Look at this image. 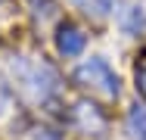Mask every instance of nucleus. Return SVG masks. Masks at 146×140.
<instances>
[{
  "label": "nucleus",
  "mask_w": 146,
  "mask_h": 140,
  "mask_svg": "<svg viewBox=\"0 0 146 140\" xmlns=\"http://www.w3.org/2000/svg\"><path fill=\"white\" fill-rule=\"evenodd\" d=\"M75 81L81 87H87V90H93V93H100L103 100H115L118 97V75L109 69V62L100 59V56H93V59L78 65Z\"/></svg>",
  "instance_id": "obj_2"
},
{
  "label": "nucleus",
  "mask_w": 146,
  "mask_h": 140,
  "mask_svg": "<svg viewBox=\"0 0 146 140\" xmlns=\"http://www.w3.org/2000/svg\"><path fill=\"white\" fill-rule=\"evenodd\" d=\"M137 87H140V93L146 97V69H140V72H137Z\"/></svg>",
  "instance_id": "obj_8"
},
{
  "label": "nucleus",
  "mask_w": 146,
  "mask_h": 140,
  "mask_svg": "<svg viewBox=\"0 0 146 140\" xmlns=\"http://www.w3.org/2000/svg\"><path fill=\"white\" fill-rule=\"evenodd\" d=\"M118 25H121V31H127V34H137L146 25V6L137 3V0H127L124 9H118Z\"/></svg>",
  "instance_id": "obj_4"
},
{
  "label": "nucleus",
  "mask_w": 146,
  "mask_h": 140,
  "mask_svg": "<svg viewBox=\"0 0 146 140\" xmlns=\"http://www.w3.org/2000/svg\"><path fill=\"white\" fill-rule=\"evenodd\" d=\"M81 13H87V16H93V19H103L109 9H112V0H72Z\"/></svg>",
  "instance_id": "obj_7"
},
{
  "label": "nucleus",
  "mask_w": 146,
  "mask_h": 140,
  "mask_svg": "<svg viewBox=\"0 0 146 140\" xmlns=\"http://www.w3.org/2000/svg\"><path fill=\"white\" fill-rule=\"evenodd\" d=\"M84 44H87V37H84V31L78 25H59L56 31V47L62 56H81V50H84Z\"/></svg>",
  "instance_id": "obj_3"
},
{
  "label": "nucleus",
  "mask_w": 146,
  "mask_h": 140,
  "mask_svg": "<svg viewBox=\"0 0 146 140\" xmlns=\"http://www.w3.org/2000/svg\"><path fill=\"white\" fill-rule=\"evenodd\" d=\"M13 72H16L19 90H22L28 100H47V97L56 90L53 69H50L47 62H40V59H16Z\"/></svg>",
  "instance_id": "obj_1"
},
{
  "label": "nucleus",
  "mask_w": 146,
  "mask_h": 140,
  "mask_svg": "<svg viewBox=\"0 0 146 140\" xmlns=\"http://www.w3.org/2000/svg\"><path fill=\"white\" fill-rule=\"evenodd\" d=\"M75 118L81 121V128L90 131V134H100V131L106 128L103 115L96 112V106H90V103H78V106H75Z\"/></svg>",
  "instance_id": "obj_5"
},
{
  "label": "nucleus",
  "mask_w": 146,
  "mask_h": 140,
  "mask_svg": "<svg viewBox=\"0 0 146 140\" xmlns=\"http://www.w3.org/2000/svg\"><path fill=\"white\" fill-rule=\"evenodd\" d=\"M127 131L134 140H146V106H134L127 112Z\"/></svg>",
  "instance_id": "obj_6"
}]
</instances>
